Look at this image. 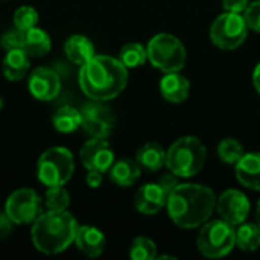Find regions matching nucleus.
Segmentation results:
<instances>
[{
	"mask_svg": "<svg viewBox=\"0 0 260 260\" xmlns=\"http://www.w3.org/2000/svg\"><path fill=\"white\" fill-rule=\"evenodd\" d=\"M79 87L91 101L105 102L119 96L128 84V69L120 59L108 55H94L81 66Z\"/></svg>",
	"mask_w": 260,
	"mask_h": 260,
	"instance_id": "obj_1",
	"label": "nucleus"
},
{
	"mask_svg": "<svg viewBox=\"0 0 260 260\" xmlns=\"http://www.w3.org/2000/svg\"><path fill=\"white\" fill-rule=\"evenodd\" d=\"M166 207L175 225L197 229L210 219L216 207V197L204 184H177L168 197Z\"/></svg>",
	"mask_w": 260,
	"mask_h": 260,
	"instance_id": "obj_2",
	"label": "nucleus"
},
{
	"mask_svg": "<svg viewBox=\"0 0 260 260\" xmlns=\"http://www.w3.org/2000/svg\"><path fill=\"white\" fill-rule=\"evenodd\" d=\"M78 222L67 210H47L41 213L30 229L34 247L43 254H58L67 250L75 242Z\"/></svg>",
	"mask_w": 260,
	"mask_h": 260,
	"instance_id": "obj_3",
	"label": "nucleus"
},
{
	"mask_svg": "<svg viewBox=\"0 0 260 260\" xmlns=\"http://www.w3.org/2000/svg\"><path fill=\"white\" fill-rule=\"evenodd\" d=\"M207 151L204 143L193 136L178 139L166 151V166L169 171L181 178L197 175L206 163Z\"/></svg>",
	"mask_w": 260,
	"mask_h": 260,
	"instance_id": "obj_4",
	"label": "nucleus"
},
{
	"mask_svg": "<svg viewBox=\"0 0 260 260\" xmlns=\"http://www.w3.org/2000/svg\"><path fill=\"white\" fill-rule=\"evenodd\" d=\"M75 160L64 146H53L44 151L37 163V177L46 186H64L73 175Z\"/></svg>",
	"mask_w": 260,
	"mask_h": 260,
	"instance_id": "obj_5",
	"label": "nucleus"
},
{
	"mask_svg": "<svg viewBox=\"0 0 260 260\" xmlns=\"http://www.w3.org/2000/svg\"><path fill=\"white\" fill-rule=\"evenodd\" d=\"M148 59L151 64L165 72H180L186 66L187 52L183 43L171 34H158L152 37L146 47Z\"/></svg>",
	"mask_w": 260,
	"mask_h": 260,
	"instance_id": "obj_6",
	"label": "nucleus"
},
{
	"mask_svg": "<svg viewBox=\"0 0 260 260\" xmlns=\"http://www.w3.org/2000/svg\"><path fill=\"white\" fill-rule=\"evenodd\" d=\"M197 245L206 257L218 259L227 256L236 245L235 225L225 219L204 222L203 229L200 230Z\"/></svg>",
	"mask_w": 260,
	"mask_h": 260,
	"instance_id": "obj_7",
	"label": "nucleus"
},
{
	"mask_svg": "<svg viewBox=\"0 0 260 260\" xmlns=\"http://www.w3.org/2000/svg\"><path fill=\"white\" fill-rule=\"evenodd\" d=\"M248 35V26L244 15L238 12H224L215 18L210 26V40L224 50L239 47Z\"/></svg>",
	"mask_w": 260,
	"mask_h": 260,
	"instance_id": "obj_8",
	"label": "nucleus"
},
{
	"mask_svg": "<svg viewBox=\"0 0 260 260\" xmlns=\"http://www.w3.org/2000/svg\"><path fill=\"white\" fill-rule=\"evenodd\" d=\"M5 213L15 225L32 224L41 215V200L32 189H18L6 200Z\"/></svg>",
	"mask_w": 260,
	"mask_h": 260,
	"instance_id": "obj_9",
	"label": "nucleus"
},
{
	"mask_svg": "<svg viewBox=\"0 0 260 260\" xmlns=\"http://www.w3.org/2000/svg\"><path fill=\"white\" fill-rule=\"evenodd\" d=\"M82 114V123L81 128L90 136V137H101L107 139L114 128V116L111 110L105 105H102L99 101L88 102L81 108Z\"/></svg>",
	"mask_w": 260,
	"mask_h": 260,
	"instance_id": "obj_10",
	"label": "nucleus"
},
{
	"mask_svg": "<svg viewBox=\"0 0 260 260\" xmlns=\"http://www.w3.org/2000/svg\"><path fill=\"white\" fill-rule=\"evenodd\" d=\"M79 158L87 171H99L104 174L110 171V168L113 166L114 152L107 139L91 137L81 148Z\"/></svg>",
	"mask_w": 260,
	"mask_h": 260,
	"instance_id": "obj_11",
	"label": "nucleus"
},
{
	"mask_svg": "<svg viewBox=\"0 0 260 260\" xmlns=\"http://www.w3.org/2000/svg\"><path fill=\"white\" fill-rule=\"evenodd\" d=\"M216 209L222 219L232 225H241L250 215V201L241 190L230 189L219 195L216 200Z\"/></svg>",
	"mask_w": 260,
	"mask_h": 260,
	"instance_id": "obj_12",
	"label": "nucleus"
},
{
	"mask_svg": "<svg viewBox=\"0 0 260 260\" xmlns=\"http://www.w3.org/2000/svg\"><path fill=\"white\" fill-rule=\"evenodd\" d=\"M29 93L43 102L52 101L61 90V79L58 73L47 67H37L27 79Z\"/></svg>",
	"mask_w": 260,
	"mask_h": 260,
	"instance_id": "obj_13",
	"label": "nucleus"
},
{
	"mask_svg": "<svg viewBox=\"0 0 260 260\" xmlns=\"http://www.w3.org/2000/svg\"><path fill=\"white\" fill-rule=\"evenodd\" d=\"M169 193L160 183H149L142 186L134 197V207L143 215H155L166 207Z\"/></svg>",
	"mask_w": 260,
	"mask_h": 260,
	"instance_id": "obj_14",
	"label": "nucleus"
},
{
	"mask_svg": "<svg viewBox=\"0 0 260 260\" xmlns=\"http://www.w3.org/2000/svg\"><path fill=\"white\" fill-rule=\"evenodd\" d=\"M75 244L78 250L87 257H98L104 253L105 236L101 230L93 225H82L78 229Z\"/></svg>",
	"mask_w": 260,
	"mask_h": 260,
	"instance_id": "obj_15",
	"label": "nucleus"
},
{
	"mask_svg": "<svg viewBox=\"0 0 260 260\" xmlns=\"http://www.w3.org/2000/svg\"><path fill=\"white\" fill-rule=\"evenodd\" d=\"M236 178L242 186L251 190H260V152L242 155L236 163Z\"/></svg>",
	"mask_w": 260,
	"mask_h": 260,
	"instance_id": "obj_16",
	"label": "nucleus"
},
{
	"mask_svg": "<svg viewBox=\"0 0 260 260\" xmlns=\"http://www.w3.org/2000/svg\"><path fill=\"white\" fill-rule=\"evenodd\" d=\"M189 90H190V82L178 72L166 73L160 81V91L163 98L172 104L184 102L189 98Z\"/></svg>",
	"mask_w": 260,
	"mask_h": 260,
	"instance_id": "obj_17",
	"label": "nucleus"
},
{
	"mask_svg": "<svg viewBox=\"0 0 260 260\" xmlns=\"http://www.w3.org/2000/svg\"><path fill=\"white\" fill-rule=\"evenodd\" d=\"M29 58L30 56L23 49L8 50L2 62V70H3L5 78L14 82L21 81L29 72V67H30Z\"/></svg>",
	"mask_w": 260,
	"mask_h": 260,
	"instance_id": "obj_18",
	"label": "nucleus"
},
{
	"mask_svg": "<svg viewBox=\"0 0 260 260\" xmlns=\"http://www.w3.org/2000/svg\"><path fill=\"white\" fill-rule=\"evenodd\" d=\"M140 168L142 166L137 163V160L122 158L119 161H114L110 168V180L120 187H129L140 178Z\"/></svg>",
	"mask_w": 260,
	"mask_h": 260,
	"instance_id": "obj_19",
	"label": "nucleus"
},
{
	"mask_svg": "<svg viewBox=\"0 0 260 260\" xmlns=\"http://www.w3.org/2000/svg\"><path fill=\"white\" fill-rule=\"evenodd\" d=\"M64 52L69 61L78 66L85 64L96 55L93 43L90 41V38L84 35H72L70 38H67L64 44Z\"/></svg>",
	"mask_w": 260,
	"mask_h": 260,
	"instance_id": "obj_20",
	"label": "nucleus"
},
{
	"mask_svg": "<svg viewBox=\"0 0 260 260\" xmlns=\"http://www.w3.org/2000/svg\"><path fill=\"white\" fill-rule=\"evenodd\" d=\"M52 47L50 37L46 30L34 26L27 30H23V50L29 56H44Z\"/></svg>",
	"mask_w": 260,
	"mask_h": 260,
	"instance_id": "obj_21",
	"label": "nucleus"
},
{
	"mask_svg": "<svg viewBox=\"0 0 260 260\" xmlns=\"http://www.w3.org/2000/svg\"><path fill=\"white\" fill-rule=\"evenodd\" d=\"M136 160L142 168L157 172L166 165V151L158 143L148 142L137 151Z\"/></svg>",
	"mask_w": 260,
	"mask_h": 260,
	"instance_id": "obj_22",
	"label": "nucleus"
},
{
	"mask_svg": "<svg viewBox=\"0 0 260 260\" xmlns=\"http://www.w3.org/2000/svg\"><path fill=\"white\" fill-rule=\"evenodd\" d=\"M52 123L58 133L70 134V133L76 131L78 128H81V123H82L81 110H78L72 105L59 107L52 117Z\"/></svg>",
	"mask_w": 260,
	"mask_h": 260,
	"instance_id": "obj_23",
	"label": "nucleus"
},
{
	"mask_svg": "<svg viewBox=\"0 0 260 260\" xmlns=\"http://www.w3.org/2000/svg\"><path fill=\"white\" fill-rule=\"evenodd\" d=\"M236 245L242 251H256L260 248V225L242 222L236 230Z\"/></svg>",
	"mask_w": 260,
	"mask_h": 260,
	"instance_id": "obj_24",
	"label": "nucleus"
},
{
	"mask_svg": "<svg viewBox=\"0 0 260 260\" xmlns=\"http://www.w3.org/2000/svg\"><path fill=\"white\" fill-rule=\"evenodd\" d=\"M119 59L122 61V64L126 69H136V67H140V66H143L146 62L148 52H146V49L142 44L129 43V44H125L120 49Z\"/></svg>",
	"mask_w": 260,
	"mask_h": 260,
	"instance_id": "obj_25",
	"label": "nucleus"
},
{
	"mask_svg": "<svg viewBox=\"0 0 260 260\" xmlns=\"http://www.w3.org/2000/svg\"><path fill=\"white\" fill-rule=\"evenodd\" d=\"M129 257L133 260H154L157 259V247L154 241L145 236H139L133 241L129 247Z\"/></svg>",
	"mask_w": 260,
	"mask_h": 260,
	"instance_id": "obj_26",
	"label": "nucleus"
},
{
	"mask_svg": "<svg viewBox=\"0 0 260 260\" xmlns=\"http://www.w3.org/2000/svg\"><path fill=\"white\" fill-rule=\"evenodd\" d=\"M70 204V195L64 186H52L44 193V206L47 210H67Z\"/></svg>",
	"mask_w": 260,
	"mask_h": 260,
	"instance_id": "obj_27",
	"label": "nucleus"
},
{
	"mask_svg": "<svg viewBox=\"0 0 260 260\" xmlns=\"http://www.w3.org/2000/svg\"><path fill=\"white\" fill-rule=\"evenodd\" d=\"M244 154H245L244 148L236 139H224L218 145V155L221 161L227 165H236L242 158Z\"/></svg>",
	"mask_w": 260,
	"mask_h": 260,
	"instance_id": "obj_28",
	"label": "nucleus"
},
{
	"mask_svg": "<svg viewBox=\"0 0 260 260\" xmlns=\"http://www.w3.org/2000/svg\"><path fill=\"white\" fill-rule=\"evenodd\" d=\"M38 23V12L32 6H20L14 12V26L20 30H27Z\"/></svg>",
	"mask_w": 260,
	"mask_h": 260,
	"instance_id": "obj_29",
	"label": "nucleus"
},
{
	"mask_svg": "<svg viewBox=\"0 0 260 260\" xmlns=\"http://www.w3.org/2000/svg\"><path fill=\"white\" fill-rule=\"evenodd\" d=\"M0 44L6 52L14 49H23V30L15 27L14 30L5 32L0 38Z\"/></svg>",
	"mask_w": 260,
	"mask_h": 260,
	"instance_id": "obj_30",
	"label": "nucleus"
},
{
	"mask_svg": "<svg viewBox=\"0 0 260 260\" xmlns=\"http://www.w3.org/2000/svg\"><path fill=\"white\" fill-rule=\"evenodd\" d=\"M244 18L247 21L248 29L260 34V0L251 2L244 11Z\"/></svg>",
	"mask_w": 260,
	"mask_h": 260,
	"instance_id": "obj_31",
	"label": "nucleus"
},
{
	"mask_svg": "<svg viewBox=\"0 0 260 260\" xmlns=\"http://www.w3.org/2000/svg\"><path fill=\"white\" fill-rule=\"evenodd\" d=\"M250 5V0H222V6L229 12H244L247 6Z\"/></svg>",
	"mask_w": 260,
	"mask_h": 260,
	"instance_id": "obj_32",
	"label": "nucleus"
},
{
	"mask_svg": "<svg viewBox=\"0 0 260 260\" xmlns=\"http://www.w3.org/2000/svg\"><path fill=\"white\" fill-rule=\"evenodd\" d=\"M85 183H87L88 187L98 189L102 184V172H99V171H88V174L85 177Z\"/></svg>",
	"mask_w": 260,
	"mask_h": 260,
	"instance_id": "obj_33",
	"label": "nucleus"
},
{
	"mask_svg": "<svg viewBox=\"0 0 260 260\" xmlns=\"http://www.w3.org/2000/svg\"><path fill=\"white\" fill-rule=\"evenodd\" d=\"M158 183L166 189V192H168V193H171V190L178 184V181H177V175H174L172 172H171V174H165V175H161V177H160V180H158Z\"/></svg>",
	"mask_w": 260,
	"mask_h": 260,
	"instance_id": "obj_34",
	"label": "nucleus"
},
{
	"mask_svg": "<svg viewBox=\"0 0 260 260\" xmlns=\"http://www.w3.org/2000/svg\"><path fill=\"white\" fill-rule=\"evenodd\" d=\"M12 221L9 219V216L3 212L0 213V238H6L9 236V233L12 232Z\"/></svg>",
	"mask_w": 260,
	"mask_h": 260,
	"instance_id": "obj_35",
	"label": "nucleus"
},
{
	"mask_svg": "<svg viewBox=\"0 0 260 260\" xmlns=\"http://www.w3.org/2000/svg\"><path fill=\"white\" fill-rule=\"evenodd\" d=\"M253 84L257 90V93L260 94V62L256 66L254 72H253Z\"/></svg>",
	"mask_w": 260,
	"mask_h": 260,
	"instance_id": "obj_36",
	"label": "nucleus"
},
{
	"mask_svg": "<svg viewBox=\"0 0 260 260\" xmlns=\"http://www.w3.org/2000/svg\"><path fill=\"white\" fill-rule=\"evenodd\" d=\"M256 219H257V224L260 225V201L257 204V212H256Z\"/></svg>",
	"mask_w": 260,
	"mask_h": 260,
	"instance_id": "obj_37",
	"label": "nucleus"
},
{
	"mask_svg": "<svg viewBox=\"0 0 260 260\" xmlns=\"http://www.w3.org/2000/svg\"><path fill=\"white\" fill-rule=\"evenodd\" d=\"M2 107H3V99L0 98V108H2Z\"/></svg>",
	"mask_w": 260,
	"mask_h": 260,
	"instance_id": "obj_38",
	"label": "nucleus"
},
{
	"mask_svg": "<svg viewBox=\"0 0 260 260\" xmlns=\"http://www.w3.org/2000/svg\"><path fill=\"white\" fill-rule=\"evenodd\" d=\"M2 2H8V0H2Z\"/></svg>",
	"mask_w": 260,
	"mask_h": 260,
	"instance_id": "obj_39",
	"label": "nucleus"
}]
</instances>
